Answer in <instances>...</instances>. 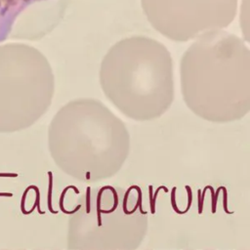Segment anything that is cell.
I'll use <instances>...</instances> for the list:
<instances>
[{
	"mask_svg": "<svg viewBox=\"0 0 250 250\" xmlns=\"http://www.w3.org/2000/svg\"><path fill=\"white\" fill-rule=\"evenodd\" d=\"M184 101L197 116L215 123L241 119L250 109V51L234 34L207 32L181 62Z\"/></svg>",
	"mask_w": 250,
	"mask_h": 250,
	"instance_id": "obj_1",
	"label": "cell"
},
{
	"mask_svg": "<svg viewBox=\"0 0 250 250\" xmlns=\"http://www.w3.org/2000/svg\"><path fill=\"white\" fill-rule=\"evenodd\" d=\"M48 141L56 163L66 173L85 179L115 173L130 145L124 123L92 99L64 104L50 123Z\"/></svg>",
	"mask_w": 250,
	"mask_h": 250,
	"instance_id": "obj_2",
	"label": "cell"
},
{
	"mask_svg": "<svg viewBox=\"0 0 250 250\" xmlns=\"http://www.w3.org/2000/svg\"><path fill=\"white\" fill-rule=\"evenodd\" d=\"M100 83L108 101L127 117L155 119L174 100L171 55L163 44L148 37L122 39L104 56Z\"/></svg>",
	"mask_w": 250,
	"mask_h": 250,
	"instance_id": "obj_3",
	"label": "cell"
},
{
	"mask_svg": "<svg viewBox=\"0 0 250 250\" xmlns=\"http://www.w3.org/2000/svg\"><path fill=\"white\" fill-rule=\"evenodd\" d=\"M55 78L46 57L20 43L0 45V133L33 125L51 105Z\"/></svg>",
	"mask_w": 250,
	"mask_h": 250,
	"instance_id": "obj_4",
	"label": "cell"
},
{
	"mask_svg": "<svg viewBox=\"0 0 250 250\" xmlns=\"http://www.w3.org/2000/svg\"><path fill=\"white\" fill-rule=\"evenodd\" d=\"M144 13L159 33L177 42L222 30L236 14L237 0H141Z\"/></svg>",
	"mask_w": 250,
	"mask_h": 250,
	"instance_id": "obj_5",
	"label": "cell"
},
{
	"mask_svg": "<svg viewBox=\"0 0 250 250\" xmlns=\"http://www.w3.org/2000/svg\"><path fill=\"white\" fill-rule=\"evenodd\" d=\"M48 0H0V42L17 38L26 17Z\"/></svg>",
	"mask_w": 250,
	"mask_h": 250,
	"instance_id": "obj_6",
	"label": "cell"
},
{
	"mask_svg": "<svg viewBox=\"0 0 250 250\" xmlns=\"http://www.w3.org/2000/svg\"><path fill=\"white\" fill-rule=\"evenodd\" d=\"M0 196L11 197V196H13V193H11V192H0Z\"/></svg>",
	"mask_w": 250,
	"mask_h": 250,
	"instance_id": "obj_7",
	"label": "cell"
},
{
	"mask_svg": "<svg viewBox=\"0 0 250 250\" xmlns=\"http://www.w3.org/2000/svg\"><path fill=\"white\" fill-rule=\"evenodd\" d=\"M0 176H3V177H8V176H12V177H17L16 174H0Z\"/></svg>",
	"mask_w": 250,
	"mask_h": 250,
	"instance_id": "obj_8",
	"label": "cell"
},
{
	"mask_svg": "<svg viewBox=\"0 0 250 250\" xmlns=\"http://www.w3.org/2000/svg\"><path fill=\"white\" fill-rule=\"evenodd\" d=\"M36 250H57V249H36Z\"/></svg>",
	"mask_w": 250,
	"mask_h": 250,
	"instance_id": "obj_9",
	"label": "cell"
},
{
	"mask_svg": "<svg viewBox=\"0 0 250 250\" xmlns=\"http://www.w3.org/2000/svg\"><path fill=\"white\" fill-rule=\"evenodd\" d=\"M237 250H249L248 248H241V249H237Z\"/></svg>",
	"mask_w": 250,
	"mask_h": 250,
	"instance_id": "obj_10",
	"label": "cell"
},
{
	"mask_svg": "<svg viewBox=\"0 0 250 250\" xmlns=\"http://www.w3.org/2000/svg\"><path fill=\"white\" fill-rule=\"evenodd\" d=\"M1 250H8V249H1ZM21 250H23V249H21Z\"/></svg>",
	"mask_w": 250,
	"mask_h": 250,
	"instance_id": "obj_11",
	"label": "cell"
},
{
	"mask_svg": "<svg viewBox=\"0 0 250 250\" xmlns=\"http://www.w3.org/2000/svg\"><path fill=\"white\" fill-rule=\"evenodd\" d=\"M145 250H151V249H145Z\"/></svg>",
	"mask_w": 250,
	"mask_h": 250,
	"instance_id": "obj_12",
	"label": "cell"
}]
</instances>
